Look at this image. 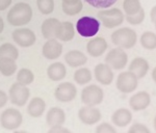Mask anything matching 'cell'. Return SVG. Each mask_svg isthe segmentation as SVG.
<instances>
[{"mask_svg": "<svg viewBox=\"0 0 156 133\" xmlns=\"http://www.w3.org/2000/svg\"><path fill=\"white\" fill-rule=\"evenodd\" d=\"M32 18V9L29 4L19 2L9 9L7 22L12 26H23L29 23Z\"/></svg>", "mask_w": 156, "mask_h": 133, "instance_id": "6da1fadb", "label": "cell"}, {"mask_svg": "<svg viewBox=\"0 0 156 133\" xmlns=\"http://www.w3.org/2000/svg\"><path fill=\"white\" fill-rule=\"evenodd\" d=\"M136 32L128 27L118 29L112 34V44L122 49L132 48L136 43Z\"/></svg>", "mask_w": 156, "mask_h": 133, "instance_id": "7a4b0ae2", "label": "cell"}, {"mask_svg": "<svg viewBox=\"0 0 156 133\" xmlns=\"http://www.w3.org/2000/svg\"><path fill=\"white\" fill-rule=\"evenodd\" d=\"M98 17L106 28H115L124 21V14L119 9H104L98 12Z\"/></svg>", "mask_w": 156, "mask_h": 133, "instance_id": "3957f363", "label": "cell"}, {"mask_svg": "<svg viewBox=\"0 0 156 133\" xmlns=\"http://www.w3.org/2000/svg\"><path fill=\"white\" fill-rule=\"evenodd\" d=\"M100 28V23L97 19L92 17H83L79 19L76 24V29L78 33L83 37H94L98 33Z\"/></svg>", "mask_w": 156, "mask_h": 133, "instance_id": "277c9868", "label": "cell"}, {"mask_svg": "<svg viewBox=\"0 0 156 133\" xmlns=\"http://www.w3.org/2000/svg\"><path fill=\"white\" fill-rule=\"evenodd\" d=\"M103 91L98 85L92 84L84 87L81 93V101L87 106H95L101 104L103 101Z\"/></svg>", "mask_w": 156, "mask_h": 133, "instance_id": "5b68a950", "label": "cell"}, {"mask_svg": "<svg viewBox=\"0 0 156 133\" xmlns=\"http://www.w3.org/2000/svg\"><path fill=\"white\" fill-rule=\"evenodd\" d=\"M22 114L18 109L7 108L2 112L0 117V124L4 129L15 130L22 124Z\"/></svg>", "mask_w": 156, "mask_h": 133, "instance_id": "8992f818", "label": "cell"}, {"mask_svg": "<svg viewBox=\"0 0 156 133\" xmlns=\"http://www.w3.org/2000/svg\"><path fill=\"white\" fill-rule=\"evenodd\" d=\"M30 92L26 85H22L20 83H14L9 89V97L12 104L17 106H23L28 101Z\"/></svg>", "mask_w": 156, "mask_h": 133, "instance_id": "52a82bcc", "label": "cell"}, {"mask_svg": "<svg viewBox=\"0 0 156 133\" xmlns=\"http://www.w3.org/2000/svg\"><path fill=\"white\" fill-rule=\"evenodd\" d=\"M128 57L126 52L122 48H115L108 52L105 57V62L112 69L115 70H122L127 65Z\"/></svg>", "mask_w": 156, "mask_h": 133, "instance_id": "ba28073f", "label": "cell"}, {"mask_svg": "<svg viewBox=\"0 0 156 133\" xmlns=\"http://www.w3.org/2000/svg\"><path fill=\"white\" fill-rule=\"evenodd\" d=\"M137 77L130 71L123 72L118 76L117 89L122 93H131L137 87Z\"/></svg>", "mask_w": 156, "mask_h": 133, "instance_id": "9c48e42d", "label": "cell"}, {"mask_svg": "<svg viewBox=\"0 0 156 133\" xmlns=\"http://www.w3.org/2000/svg\"><path fill=\"white\" fill-rule=\"evenodd\" d=\"M77 95V89L75 87V85L70 82H64L60 83L58 86L55 89L54 96L55 99L59 102H70L76 97Z\"/></svg>", "mask_w": 156, "mask_h": 133, "instance_id": "30bf717a", "label": "cell"}, {"mask_svg": "<svg viewBox=\"0 0 156 133\" xmlns=\"http://www.w3.org/2000/svg\"><path fill=\"white\" fill-rule=\"evenodd\" d=\"M14 41L21 47H30L36 43V34L28 28H19L12 32Z\"/></svg>", "mask_w": 156, "mask_h": 133, "instance_id": "8fae6325", "label": "cell"}, {"mask_svg": "<svg viewBox=\"0 0 156 133\" xmlns=\"http://www.w3.org/2000/svg\"><path fill=\"white\" fill-rule=\"evenodd\" d=\"M78 117L85 125H94L101 120V112L93 106H84L78 111Z\"/></svg>", "mask_w": 156, "mask_h": 133, "instance_id": "7c38bea8", "label": "cell"}, {"mask_svg": "<svg viewBox=\"0 0 156 133\" xmlns=\"http://www.w3.org/2000/svg\"><path fill=\"white\" fill-rule=\"evenodd\" d=\"M62 27V22L55 18H50L42 24V33L45 39H57Z\"/></svg>", "mask_w": 156, "mask_h": 133, "instance_id": "4fadbf2b", "label": "cell"}, {"mask_svg": "<svg viewBox=\"0 0 156 133\" xmlns=\"http://www.w3.org/2000/svg\"><path fill=\"white\" fill-rule=\"evenodd\" d=\"M62 52V45L56 39H49L43 46V55L47 59H56Z\"/></svg>", "mask_w": 156, "mask_h": 133, "instance_id": "5bb4252c", "label": "cell"}, {"mask_svg": "<svg viewBox=\"0 0 156 133\" xmlns=\"http://www.w3.org/2000/svg\"><path fill=\"white\" fill-rule=\"evenodd\" d=\"M151 103V97L147 92H138L130 98V107L134 111H140L147 108Z\"/></svg>", "mask_w": 156, "mask_h": 133, "instance_id": "9a60e30c", "label": "cell"}, {"mask_svg": "<svg viewBox=\"0 0 156 133\" xmlns=\"http://www.w3.org/2000/svg\"><path fill=\"white\" fill-rule=\"evenodd\" d=\"M95 77L97 81L103 85H109L114 79V73L108 65L99 64L95 68Z\"/></svg>", "mask_w": 156, "mask_h": 133, "instance_id": "2e32d148", "label": "cell"}, {"mask_svg": "<svg viewBox=\"0 0 156 133\" xmlns=\"http://www.w3.org/2000/svg\"><path fill=\"white\" fill-rule=\"evenodd\" d=\"M107 49V43L103 37H94L87 43V50L90 56L98 57L102 55Z\"/></svg>", "mask_w": 156, "mask_h": 133, "instance_id": "e0dca14e", "label": "cell"}, {"mask_svg": "<svg viewBox=\"0 0 156 133\" xmlns=\"http://www.w3.org/2000/svg\"><path fill=\"white\" fill-rule=\"evenodd\" d=\"M148 70H149V64L145 58H142V57L134 58L129 66V71L133 73L137 77V79L144 78Z\"/></svg>", "mask_w": 156, "mask_h": 133, "instance_id": "ac0fdd59", "label": "cell"}, {"mask_svg": "<svg viewBox=\"0 0 156 133\" xmlns=\"http://www.w3.org/2000/svg\"><path fill=\"white\" fill-rule=\"evenodd\" d=\"M46 121L49 126H56V125H62L66 121V114L65 111L59 107H52L47 112Z\"/></svg>", "mask_w": 156, "mask_h": 133, "instance_id": "d6986e66", "label": "cell"}, {"mask_svg": "<svg viewBox=\"0 0 156 133\" xmlns=\"http://www.w3.org/2000/svg\"><path fill=\"white\" fill-rule=\"evenodd\" d=\"M112 123L118 127H126L132 120V114L128 109L120 108L115 110L112 117Z\"/></svg>", "mask_w": 156, "mask_h": 133, "instance_id": "ffe728a7", "label": "cell"}, {"mask_svg": "<svg viewBox=\"0 0 156 133\" xmlns=\"http://www.w3.org/2000/svg\"><path fill=\"white\" fill-rule=\"evenodd\" d=\"M65 61H67V64L70 67L77 68L83 66L87 62V58L82 52L78 51V50H71L65 55Z\"/></svg>", "mask_w": 156, "mask_h": 133, "instance_id": "44dd1931", "label": "cell"}, {"mask_svg": "<svg viewBox=\"0 0 156 133\" xmlns=\"http://www.w3.org/2000/svg\"><path fill=\"white\" fill-rule=\"evenodd\" d=\"M47 75L52 81H59L67 75V69L62 62H54L47 69Z\"/></svg>", "mask_w": 156, "mask_h": 133, "instance_id": "7402d4cb", "label": "cell"}, {"mask_svg": "<svg viewBox=\"0 0 156 133\" xmlns=\"http://www.w3.org/2000/svg\"><path fill=\"white\" fill-rule=\"evenodd\" d=\"M45 109H46V103L42 98L36 97L30 101L27 107V112L29 115L34 117H40L44 114Z\"/></svg>", "mask_w": 156, "mask_h": 133, "instance_id": "603a6c76", "label": "cell"}, {"mask_svg": "<svg viewBox=\"0 0 156 133\" xmlns=\"http://www.w3.org/2000/svg\"><path fill=\"white\" fill-rule=\"evenodd\" d=\"M17 71V64L15 59L7 57H0V73L3 76L9 77Z\"/></svg>", "mask_w": 156, "mask_h": 133, "instance_id": "cb8c5ba5", "label": "cell"}, {"mask_svg": "<svg viewBox=\"0 0 156 133\" xmlns=\"http://www.w3.org/2000/svg\"><path fill=\"white\" fill-rule=\"evenodd\" d=\"M74 25L71 22H62V27H60V31L57 39L62 42H69L74 37Z\"/></svg>", "mask_w": 156, "mask_h": 133, "instance_id": "d4e9b609", "label": "cell"}, {"mask_svg": "<svg viewBox=\"0 0 156 133\" xmlns=\"http://www.w3.org/2000/svg\"><path fill=\"white\" fill-rule=\"evenodd\" d=\"M19 56V51L16 46L9 43H4L0 46V57H7L16 61Z\"/></svg>", "mask_w": 156, "mask_h": 133, "instance_id": "484cf974", "label": "cell"}, {"mask_svg": "<svg viewBox=\"0 0 156 133\" xmlns=\"http://www.w3.org/2000/svg\"><path fill=\"white\" fill-rule=\"evenodd\" d=\"M74 80L77 84L83 85L92 80V72L87 68H80L74 74Z\"/></svg>", "mask_w": 156, "mask_h": 133, "instance_id": "4316f807", "label": "cell"}, {"mask_svg": "<svg viewBox=\"0 0 156 133\" xmlns=\"http://www.w3.org/2000/svg\"><path fill=\"white\" fill-rule=\"evenodd\" d=\"M140 45L147 50H154L156 48V34L153 32H145L140 37Z\"/></svg>", "mask_w": 156, "mask_h": 133, "instance_id": "83f0119b", "label": "cell"}, {"mask_svg": "<svg viewBox=\"0 0 156 133\" xmlns=\"http://www.w3.org/2000/svg\"><path fill=\"white\" fill-rule=\"evenodd\" d=\"M34 75L29 69H21L17 74V82L22 85H29L34 82Z\"/></svg>", "mask_w": 156, "mask_h": 133, "instance_id": "f1b7e54d", "label": "cell"}, {"mask_svg": "<svg viewBox=\"0 0 156 133\" xmlns=\"http://www.w3.org/2000/svg\"><path fill=\"white\" fill-rule=\"evenodd\" d=\"M123 6H124V11L126 12V15L136 14L142 9L140 0H125Z\"/></svg>", "mask_w": 156, "mask_h": 133, "instance_id": "f546056e", "label": "cell"}, {"mask_svg": "<svg viewBox=\"0 0 156 133\" xmlns=\"http://www.w3.org/2000/svg\"><path fill=\"white\" fill-rule=\"evenodd\" d=\"M37 9L44 15H49L54 9L53 0H37Z\"/></svg>", "mask_w": 156, "mask_h": 133, "instance_id": "4dcf8cb0", "label": "cell"}, {"mask_svg": "<svg viewBox=\"0 0 156 133\" xmlns=\"http://www.w3.org/2000/svg\"><path fill=\"white\" fill-rule=\"evenodd\" d=\"M82 6H83V4H82L81 0H79V1L76 2L75 4H72V5L62 3V11H64L65 14L69 15V16H74V15H77L81 12Z\"/></svg>", "mask_w": 156, "mask_h": 133, "instance_id": "1f68e13d", "label": "cell"}, {"mask_svg": "<svg viewBox=\"0 0 156 133\" xmlns=\"http://www.w3.org/2000/svg\"><path fill=\"white\" fill-rule=\"evenodd\" d=\"M126 20L128 23L132 25H138L145 20V11L140 9L136 14L133 15H126Z\"/></svg>", "mask_w": 156, "mask_h": 133, "instance_id": "d6a6232c", "label": "cell"}, {"mask_svg": "<svg viewBox=\"0 0 156 133\" xmlns=\"http://www.w3.org/2000/svg\"><path fill=\"white\" fill-rule=\"evenodd\" d=\"M89 4L96 9H107L117 2V0H85Z\"/></svg>", "mask_w": 156, "mask_h": 133, "instance_id": "836d02e7", "label": "cell"}, {"mask_svg": "<svg viewBox=\"0 0 156 133\" xmlns=\"http://www.w3.org/2000/svg\"><path fill=\"white\" fill-rule=\"evenodd\" d=\"M97 133H115V129L112 126H110L107 123H103L99 125L96 129Z\"/></svg>", "mask_w": 156, "mask_h": 133, "instance_id": "e575fe53", "label": "cell"}, {"mask_svg": "<svg viewBox=\"0 0 156 133\" xmlns=\"http://www.w3.org/2000/svg\"><path fill=\"white\" fill-rule=\"evenodd\" d=\"M129 133H150V130L145 125L135 124L129 129Z\"/></svg>", "mask_w": 156, "mask_h": 133, "instance_id": "d590c367", "label": "cell"}, {"mask_svg": "<svg viewBox=\"0 0 156 133\" xmlns=\"http://www.w3.org/2000/svg\"><path fill=\"white\" fill-rule=\"evenodd\" d=\"M70 130L67 128L62 127V125H56V126H52L49 129V133H69Z\"/></svg>", "mask_w": 156, "mask_h": 133, "instance_id": "8d00e7d4", "label": "cell"}, {"mask_svg": "<svg viewBox=\"0 0 156 133\" xmlns=\"http://www.w3.org/2000/svg\"><path fill=\"white\" fill-rule=\"evenodd\" d=\"M7 99H9V97H7V95L5 94V93H4L3 91H0V108L3 107L4 105L6 104Z\"/></svg>", "mask_w": 156, "mask_h": 133, "instance_id": "74e56055", "label": "cell"}, {"mask_svg": "<svg viewBox=\"0 0 156 133\" xmlns=\"http://www.w3.org/2000/svg\"><path fill=\"white\" fill-rule=\"evenodd\" d=\"M12 0H0V11H4L11 5Z\"/></svg>", "mask_w": 156, "mask_h": 133, "instance_id": "f35d334b", "label": "cell"}, {"mask_svg": "<svg viewBox=\"0 0 156 133\" xmlns=\"http://www.w3.org/2000/svg\"><path fill=\"white\" fill-rule=\"evenodd\" d=\"M151 20H152V22H154L156 20V5L151 11Z\"/></svg>", "mask_w": 156, "mask_h": 133, "instance_id": "ab89813d", "label": "cell"}, {"mask_svg": "<svg viewBox=\"0 0 156 133\" xmlns=\"http://www.w3.org/2000/svg\"><path fill=\"white\" fill-rule=\"evenodd\" d=\"M79 0H62V3L68 4V5H72V4H75Z\"/></svg>", "mask_w": 156, "mask_h": 133, "instance_id": "60d3db41", "label": "cell"}, {"mask_svg": "<svg viewBox=\"0 0 156 133\" xmlns=\"http://www.w3.org/2000/svg\"><path fill=\"white\" fill-rule=\"evenodd\" d=\"M3 28H4V24H3V20L0 17V33L3 31Z\"/></svg>", "mask_w": 156, "mask_h": 133, "instance_id": "b9f144b4", "label": "cell"}, {"mask_svg": "<svg viewBox=\"0 0 156 133\" xmlns=\"http://www.w3.org/2000/svg\"><path fill=\"white\" fill-rule=\"evenodd\" d=\"M152 78L156 82V68H154V70H153V72H152Z\"/></svg>", "mask_w": 156, "mask_h": 133, "instance_id": "7bdbcfd3", "label": "cell"}, {"mask_svg": "<svg viewBox=\"0 0 156 133\" xmlns=\"http://www.w3.org/2000/svg\"><path fill=\"white\" fill-rule=\"evenodd\" d=\"M154 127H155V130H156V117H155V120H154Z\"/></svg>", "mask_w": 156, "mask_h": 133, "instance_id": "ee69618b", "label": "cell"}, {"mask_svg": "<svg viewBox=\"0 0 156 133\" xmlns=\"http://www.w3.org/2000/svg\"><path fill=\"white\" fill-rule=\"evenodd\" d=\"M154 24H155V29H156V20L154 21Z\"/></svg>", "mask_w": 156, "mask_h": 133, "instance_id": "f6af8a7d", "label": "cell"}]
</instances>
